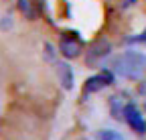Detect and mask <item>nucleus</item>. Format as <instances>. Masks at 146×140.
<instances>
[{
    "label": "nucleus",
    "instance_id": "obj_6",
    "mask_svg": "<svg viewBox=\"0 0 146 140\" xmlns=\"http://www.w3.org/2000/svg\"><path fill=\"white\" fill-rule=\"evenodd\" d=\"M57 77H59V81L65 90H71L73 87V69H71L69 63H59L57 65Z\"/></svg>",
    "mask_w": 146,
    "mask_h": 140
},
{
    "label": "nucleus",
    "instance_id": "obj_4",
    "mask_svg": "<svg viewBox=\"0 0 146 140\" xmlns=\"http://www.w3.org/2000/svg\"><path fill=\"white\" fill-rule=\"evenodd\" d=\"M112 83H114V73L106 69V71H100L98 75L89 77V79L85 81V87H83V92H85V96H87V94H96V92L104 90V87L112 85Z\"/></svg>",
    "mask_w": 146,
    "mask_h": 140
},
{
    "label": "nucleus",
    "instance_id": "obj_7",
    "mask_svg": "<svg viewBox=\"0 0 146 140\" xmlns=\"http://www.w3.org/2000/svg\"><path fill=\"white\" fill-rule=\"evenodd\" d=\"M110 102H112V114H114V118L116 120H124V108H126V104H122L120 96H114Z\"/></svg>",
    "mask_w": 146,
    "mask_h": 140
},
{
    "label": "nucleus",
    "instance_id": "obj_11",
    "mask_svg": "<svg viewBox=\"0 0 146 140\" xmlns=\"http://www.w3.org/2000/svg\"><path fill=\"white\" fill-rule=\"evenodd\" d=\"M144 110H146V104H144Z\"/></svg>",
    "mask_w": 146,
    "mask_h": 140
},
{
    "label": "nucleus",
    "instance_id": "obj_5",
    "mask_svg": "<svg viewBox=\"0 0 146 140\" xmlns=\"http://www.w3.org/2000/svg\"><path fill=\"white\" fill-rule=\"evenodd\" d=\"M110 51H112V45H110L108 41H104V39L96 41L94 45L89 47L87 55H85V63H87L89 67H91V65H96V63H100L104 57L110 55Z\"/></svg>",
    "mask_w": 146,
    "mask_h": 140
},
{
    "label": "nucleus",
    "instance_id": "obj_9",
    "mask_svg": "<svg viewBox=\"0 0 146 140\" xmlns=\"http://www.w3.org/2000/svg\"><path fill=\"white\" fill-rule=\"evenodd\" d=\"M118 140H124V138H122V136H120V138H118Z\"/></svg>",
    "mask_w": 146,
    "mask_h": 140
},
{
    "label": "nucleus",
    "instance_id": "obj_3",
    "mask_svg": "<svg viewBox=\"0 0 146 140\" xmlns=\"http://www.w3.org/2000/svg\"><path fill=\"white\" fill-rule=\"evenodd\" d=\"M124 120H126V124L130 126L136 134H144L146 132V122H144L142 112L138 110L136 104H126V108H124Z\"/></svg>",
    "mask_w": 146,
    "mask_h": 140
},
{
    "label": "nucleus",
    "instance_id": "obj_10",
    "mask_svg": "<svg viewBox=\"0 0 146 140\" xmlns=\"http://www.w3.org/2000/svg\"><path fill=\"white\" fill-rule=\"evenodd\" d=\"M132 2H134V0H130V4H132Z\"/></svg>",
    "mask_w": 146,
    "mask_h": 140
},
{
    "label": "nucleus",
    "instance_id": "obj_8",
    "mask_svg": "<svg viewBox=\"0 0 146 140\" xmlns=\"http://www.w3.org/2000/svg\"><path fill=\"white\" fill-rule=\"evenodd\" d=\"M98 138H100V140H118V138H120V134H118V132H114V130H100Z\"/></svg>",
    "mask_w": 146,
    "mask_h": 140
},
{
    "label": "nucleus",
    "instance_id": "obj_2",
    "mask_svg": "<svg viewBox=\"0 0 146 140\" xmlns=\"http://www.w3.org/2000/svg\"><path fill=\"white\" fill-rule=\"evenodd\" d=\"M81 47H83V43L79 37H75V33H65L59 43V53L65 59H75L81 53Z\"/></svg>",
    "mask_w": 146,
    "mask_h": 140
},
{
    "label": "nucleus",
    "instance_id": "obj_1",
    "mask_svg": "<svg viewBox=\"0 0 146 140\" xmlns=\"http://www.w3.org/2000/svg\"><path fill=\"white\" fill-rule=\"evenodd\" d=\"M112 71L126 79H140L146 73V55L140 51H124L112 59Z\"/></svg>",
    "mask_w": 146,
    "mask_h": 140
}]
</instances>
